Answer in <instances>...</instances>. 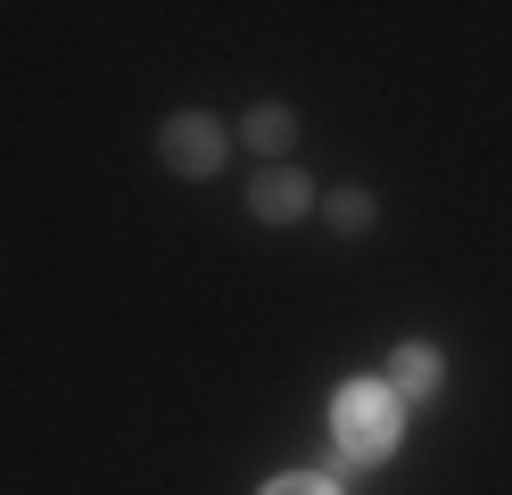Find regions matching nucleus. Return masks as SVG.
<instances>
[{"label":"nucleus","instance_id":"6","mask_svg":"<svg viewBox=\"0 0 512 495\" xmlns=\"http://www.w3.org/2000/svg\"><path fill=\"white\" fill-rule=\"evenodd\" d=\"M323 215H331V231H347V240H356V231H372V190H331Z\"/></svg>","mask_w":512,"mask_h":495},{"label":"nucleus","instance_id":"1","mask_svg":"<svg viewBox=\"0 0 512 495\" xmlns=\"http://www.w3.org/2000/svg\"><path fill=\"white\" fill-rule=\"evenodd\" d=\"M331 429H339V462H380L405 438V405L389 380H347L331 405Z\"/></svg>","mask_w":512,"mask_h":495},{"label":"nucleus","instance_id":"4","mask_svg":"<svg viewBox=\"0 0 512 495\" xmlns=\"http://www.w3.org/2000/svg\"><path fill=\"white\" fill-rule=\"evenodd\" d=\"M389 388H397V405L430 396V388H438V347H422V339L397 347V355H389Z\"/></svg>","mask_w":512,"mask_h":495},{"label":"nucleus","instance_id":"2","mask_svg":"<svg viewBox=\"0 0 512 495\" xmlns=\"http://www.w3.org/2000/svg\"><path fill=\"white\" fill-rule=\"evenodd\" d=\"M157 157H166L174 174L207 182L215 165H223V124H215V116H166V132H157Z\"/></svg>","mask_w":512,"mask_h":495},{"label":"nucleus","instance_id":"7","mask_svg":"<svg viewBox=\"0 0 512 495\" xmlns=\"http://www.w3.org/2000/svg\"><path fill=\"white\" fill-rule=\"evenodd\" d=\"M265 495H339L331 479H314V471H290V479H273Z\"/></svg>","mask_w":512,"mask_h":495},{"label":"nucleus","instance_id":"5","mask_svg":"<svg viewBox=\"0 0 512 495\" xmlns=\"http://www.w3.org/2000/svg\"><path fill=\"white\" fill-rule=\"evenodd\" d=\"M298 141V116L281 108V99H265V108H248V149H265V157H281Z\"/></svg>","mask_w":512,"mask_h":495},{"label":"nucleus","instance_id":"3","mask_svg":"<svg viewBox=\"0 0 512 495\" xmlns=\"http://www.w3.org/2000/svg\"><path fill=\"white\" fill-rule=\"evenodd\" d=\"M314 207V182L298 174V165H265V174L248 182V215L256 223H298Z\"/></svg>","mask_w":512,"mask_h":495}]
</instances>
